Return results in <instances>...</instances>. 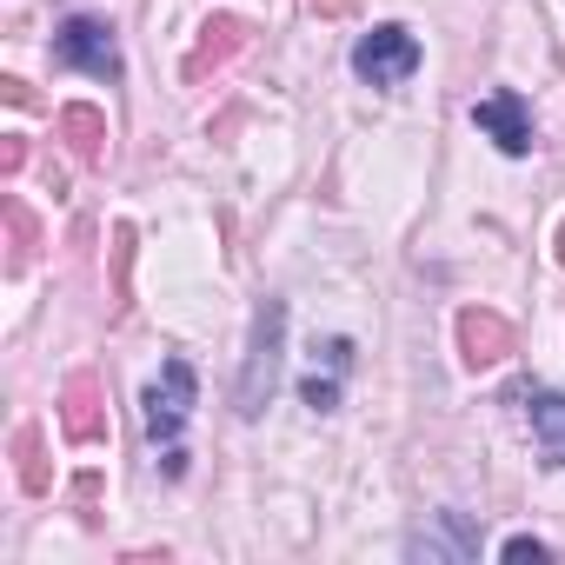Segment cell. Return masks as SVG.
Masks as SVG:
<instances>
[{"label":"cell","instance_id":"1","mask_svg":"<svg viewBox=\"0 0 565 565\" xmlns=\"http://www.w3.org/2000/svg\"><path fill=\"white\" fill-rule=\"evenodd\" d=\"M193 366L186 360H167L160 366V380L147 386V399H140V419H147V446L160 452V466H167V479H180L186 472V452H180V426H186V413H193Z\"/></svg>","mask_w":565,"mask_h":565},{"label":"cell","instance_id":"2","mask_svg":"<svg viewBox=\"0 0 565 565\" xmlns=\"http://www.w3.org/2000/svg\"><path fill=\"white\" fill-rule=\"evenodd\" d=\"M279 360H287V300H266L253 313V347H246V366H239V419H259L273 386H279Z\"/></svg>","mask_w":565,"mask_h":565},{"label":"cell","instance_id":"3","mask_svg":"<svg viewBox=\"0 0 565 565\" xmlns=\"http://www.w3.org/2000/svg\"><path fill=\"white\" fill-rule=\"evenodd\" d=\"M413 67H419V41H413V28H399V21H380V28L360 34V47H353V74L373 81V87L413 81Z\"/></svg>","mask_w":565,"mask_h":565},{"label":"cell","instance_id":"4","mask_svg":"<svg viewBox=\"0 0 565 565\" xmlns=\"http://www.w3.org/2000/svg\"><path fill=\"white\" fill-rule=\"evenodd\" d=\"M54 61H61V67H81V74H94V81H120L114 28H107V21H94V14L61 21V34H54Z\"/></svg>","mask_w":565,"mask_h":565},{"label":"cell","instance_id":"5","mask_svg":"<svg viewBox=\"0 0 565 565\" xmlns=\"http://www.w3.org/2000/svg\"><path fill=\"white\" fill-rule=\"evenodd\" d=\"M61 433L74 446H100L107 439V399H100V373H74L61 386Z\"/></svg>","mask_w":565,"mask_h":565},{"label":"cell","instance_id":"6","mask_svg":"<svg viewBox=\"0 0 565 565\" xmlns=\"http://www.w3.org/2000/svg\"><path fill=\"white\" fill-rule=\"evenodd\" d=\"M472 127L486 140H499V153H532V114H525L519 94H486L472 107Z\"/></svg>","mask_w":565,"mask_h":565},{"label":"cell","instance_id":"7","mask_svg":"<svg viewBox=\"0 0 565 565\" xmlns=\"http://www.w3.org/2000/svg\"><path fill=\"white\" fill-rule=\"evenodd\" d=\"M459 347H466V366H499V360L519 347V333H512V320H499L492 307H466V313H459Z\"/></svg>","mask_w":565,"mask_h":565},{"label":"cell","instance_id":"8","mask_svg":"<svg viewBox=\"0 0 565 565\" xmlns=\"http://www.w3.org/2000/svg\"><path fill=\"white\" fill-rule=\"evenodd\" d=\"M54 127H61V140H67L87 167H100V160H107V114H100V107L74 100V107H61V114H54Z\"/></svg>","mask_w":565,"mask_h":565},{"label":"cell","instance_id":"9","mask_svg":"<svg viewBox=\"0 0 565 565\" xmlns=\"http://www.w3.org/2000/svg\"><path fill=\"white\" fill-rule=\"evenodd\" d=\"M239 47H246V21H226V14H220V21H206V41L186 54V67H180V74H186V81H206V67L233 61Z\"/></svg>","mask_w":565,"mask_h":565},{"label":"cell","instance_id":"10","mask_svg":"<svg viewBox=\"0 0 565 565\" xmlns=\"http://www.w3.org/2000/svg\"><path fill=\"white\" fill-rule=\"evenodd\" d=\"M519 399H532L525 413H532V433H539L545 459L565 466V393H519Z\"/></svg>","mask_w":565,"mask_h":565},{"label":"cell","instance_id":"11","mask_svg":"<svg viewBox=\"0 0 565 565\" xmlns=\"http://www.w3.org/2000/svg\"><path fill=\"white\" fill-rule=\"evenodd\" d=\"M413 552H426V558H472L479 552V532L466 525V512H439V532L433 539H413Z\"/></svg>","mask_w":565,"mask_h":565},{"label":"cell","instance_id":"12","mask_svg":"<svg viewBox=\"0 0 565 565\" xmlns=\"http://www.w3.org/2000/svg\"><path fill=\"white\" fill-rule=\"evenodd\" d=\"M14 452H21V486L28 492H47V466H41V433L34 426L14 433Z\"/></svg>","mask_w":565,"mask_h":565},{"label":"cell","instance_id":"13","mask_svg":"<svg viewBox=\"0 0 565 565\" xmlns=\"http://www.w3.org/2000/svg\"><path fill=\"white\" fill-rule=\"evenodd\" d=\"M8 233H14V253H8V266L21 273V266L34 259V220H28V206H21V200H8Z\"/></svg>","mask_w":565,"mask_h":565},{"label":"cell","instance_id":"14","mask_svg":"<svg viewBox=\"0 0 565 565\" xmlns=\"http://www.w3.org/2000/svg\"><path fill=\"white\" fill-rule=\"evenodd\" d=\"M300 393H307V406H313V413H333V406H340V373H327V380L313 373Z\"/></svg>","mask_w":565,"mask_h":565},{"label":"cell","instance_id":"15","mask_svg":"<svg viewBox=\"0 0 565 565\" xmlns=\"http://www.w3.org/2000/svg\"><path fill=\"white\" fill-rule=\"evenodd\" d=\"M499 558H512V565H525V558H532V565H539V558H552V552H545L532 532H519V539H505V545H499Z\"/></svg>","mask_w":565,"mask_h":565},{"label":"cell","instance_id":"16","mask_svg":"<svg viewBox=\"0 0 565 565\" xmlns=\"http://www.w3.org/2000/svg\"><path fill=\"white\" fill-rule=\"evenodd\" d=\"M0 167H8V173L28 167V140H21V134H8V147H0Z\"/></svg>","mask_w":565,"mask_h":565},{"label":"cell","instance_id":"17","mask_svg":"<svg viewBox=\"0 0 565 565\" xmlns=\"http://www.w3.org/2000/svg\"><path fill=\"white\" fill-rule=\"evenodd\" d=\"M307 8H313L320 21H340V14H353V8H360V0H307Z\"/></svg>","mask_w":565,"mask_h":565},{"label":"cell","instance_id":"18","mask_svg":"<svg viewBox=\"0 0 565 565\" xmlns=\"http://www.w3.org/2000/svg\"><path fill=\"white\" fill-rule=\"evenodd\" d=\"M558 246H565V233H558ZM558 259H565V253H558Z\"/></svg>","mask_w":565,"mask_h":565}]
</instances>
